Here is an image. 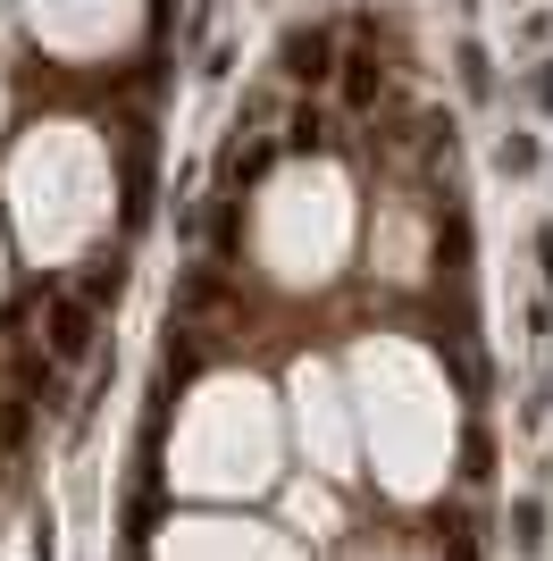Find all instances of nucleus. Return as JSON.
<instances>
[{
	"label": "nucleus",
	"instance_id": "f257e3e1",
	"mask_svg": "<svg viewBox=\"0 0 553 561\" xmlns=\"http://www.w3.org/2000/svg\"><path fill=\"white\" fill-rule=\"evenodd\" d=\"M352 369H361V445L386 494H403V503L437 494L444 461H453V394L437 386V369L403 344H361Z\"/></svg>",
	"mask_w": 553,
	"mask_h": 561
},
{
	"label": "nucleus",
	"instance_id": "f03ea898",
	"mask_svg": "<svg viewBox=\"0 0 553 561\" xmlns=\"http://www.w3.org/2000/svg\"><path fill=\"white\" fill-rule=\"evenodd\" d=\"M276 461H285V427H276V402L260 394L252 377H218L184 402L177 445H168V486L184 494H269Z\"/></svg>",
	"mask_w": 553,
	"mask_h": 561
},
{
	"label": "nucleus",
	"instance_id": "7ed1b4c3",
	"mask_svg": "<svg viewBox=\"0 0 553 561\" xmlns=\"http://www.w3.org/2000/svg\"><path fill=\"white\" fill-rule=\"evenodd\" d=\"M294 436H302V453H311L319 478H352V461H361V445H352V402L336 394V377L311 369V360L294 369Z\"/></svg>",
	"mask_w": 553,
	"mask_h": 561
},
{
	"label": "nucleus",
	"instance_id": "20e7f679",
	"mask_svg": "<svg viewBox=\"0 0 553 561\" xmlns=\"http://www.w3.org/2000/svg\"><path fill=\"white\" fill-rule=\"evenodd\" d=\"M151 561H302V545L260 519H177V528H160Z\"/></svg>",
	"mask_w": 553,
	"mask_h": 561
},
{
	"label": "nucleus",
	"instance_id": "39448f33",
	"mask_svg": "<svg viewBox=\"0 0 553 561\" xmlns=\"http://www.w3.org/2000/svg\"><path fill=\"white\" fill-rule=\"evenodd\" d=\"M285 503H294V528H302V537H336V528H345V512H336V494H327V486H294Z\"/></svg>",
	"mask_w": 553,
	"mask_h": 561
},
{
	"label": "nucleus",
	"instance_id": "423d86ee",
	"mask_svg": "<svg viewBox=\"0 0 553 561\" xmlns=\"http://www.w3.org/2000/svg\"><path fill=\"white\" fill-rule=\"evenodd\" d=\"M285 68L294 76H327V34H285Z\"/></svg>",
	"mask_w": 553,
	"mask_h": 561
},
{
	"label": "nucleus",
	"instance_id": "0eeeda50",
	"mask_svg": "<svg viewBox=\"0 0 553 561\" xmlns=\"http://www.w3.org/2000/svg\"><path fill=\"white\" fill-rule=\"evenodd\" d=\"M495 160H504L511 176H529V168H537V142H529V135H504V151H495Z\"/></svg>",
	"mask_w": 553,
	"mask_h": 561
},
{
	"label": "nucleus",
	"instance_id": "6e6552de",
	"mask_svg": "<svg viewBox=\"0 0 553 561\" xmlns=\"http://www.w3.org/2000/svg\"><path fill=\"white\" fill-rule=\"evenodd\" d=\"M361 561H419V553H403V545H369Z\"/></svg>",
	"mask_w": 553,
	"mask_h": 561
},
{
	"label": "nucleus",
	"instance_id": "1a4fd4ad",
	"mask_svg": "<svg viewBox=\"0 0 553 561\" xmlns=\"http://www.w3.org/2000/svg\"><path fill=\"white\" fill-rule=\"evenodd\" d=\"M537 101H545V110H553V68H545V76H537Z\"/></svg>",
	"mask_w": 553,
	"mask_h": 561
}]
</instances>
